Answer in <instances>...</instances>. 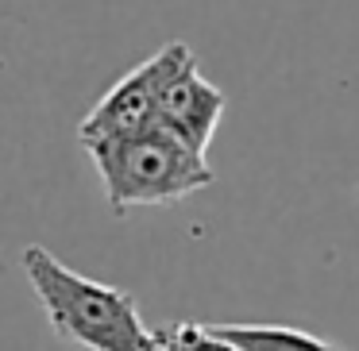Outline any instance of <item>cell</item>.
Here are the masks:
<instances>
[{
	"instance_id": "obj_2",
	"label": "cell",
	"mask_w": 359,
	"mask_h": 351,
	"mask_svg": "<svg viewBox=\"0 0 359 351\" xmlns=\"http://www.w3.org/2000/svg\"><path fill=\"white\" fill-rule=\"evenodd\" d=\"M86 151L101 174L104 201L116 216L143 205H174L212 181V166L205 163V155H194L158 128L109 143H89Z\"/></svg>"
},
{
	"instance_id": "obj_1",
	"label": "cell",
	"mask_w": 359,
	"mask_h": 351,
	"mask_svg": "<svg viewBox=\"0 0 359 351\" xmlns=\"http://www.w3.org/2000/svg\"><path fill=\"white\" fill-rule=\"evenodd\" d=\"M20 263L58 340L89 351H163L158 332L143 324L132 294L70 270L39 243L24 247Z\"/></svg>"
},
{
	"instance_id": "obj_4",
	"label": "cell",
	"mask_w": 359,
	"mask_h": 351,
	"mask_svg": "<svg viewBox=\"0 0 359 351\" xmlns=\"http://www.w3.org/2000/svg\"><path fill=\"white\" fill-rule=\"evenodd\" d=\"M228 109L224 89H217L201 70L189 47H182L178 62L170 66L158 93V109H155V128L166 132L170 139H178L182 147H189L194 155H205V147L217 135V124Z\"/></svg>"
},
{
	"instance_id": "obj_5",
	"label": "cell",
	"mask_w": 359,
	"mask_h": 351,
	"mask_svg": "<svg viewBox=\"0 0 359 351\" xmlns=\"http://www.w3.org/2000/svg\"><path fill=\"white\" fill-rule=\"evenodd\" d=\"M220 340H228L236 351H340L336 343L320 340L302 328L286 324H209Z\"/></svg>"
},
{
	"instance_id": "obj_6",
	"label": "cell",
	"mask_w": 359,
	"mask_h": 351,
	"mask_svg": "<svg viewBox=\"0 0 359 351\" xmlns=\"http://www.w3.org/2000/svg\"><path fill=\"white\" fill-rule=\"evenodd\" d=\"M158 343H163V351H236L209 324H194V320H182V324L158 332Z\"/></svg>"
},
{
	"instance_id": "obj_3",
	"label": "cell",
	"mask_w": 359,
	"mask_h": 351,
	"mask_svg": "<svg viewBox=\"0 0 359 351\" xmlns=\"http://www.w3.org/2000/svg\"><path fill=\"white\" fill-rule=\"evenodd\" d=\"M186 43L174 39L163 50H155L151 58H143L140 66L112 81V89L86 112V120L78 124V143H109V139H124V135H140L147 128H155V109H158V93L163 81L170 74V66L178 62Z\"/></svg>"
}]
</instances>
